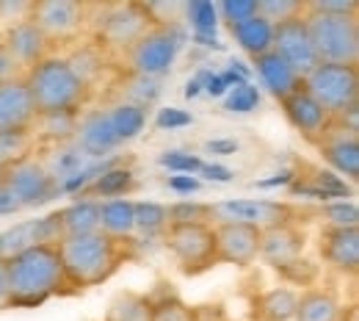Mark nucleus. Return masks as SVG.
<instances>
[{"label": "nucleus", "mask_w": 359, "mask_h": 321, "mask_svg": "<svg viewBox=\"0 0 359 321\" xmlns=\"http://www.w3.org/2000/svg\"><path fill=\"white\" fill-rule=\"evenodd\" d=\"M149 321H199V310L182 302L180 296H166V299L152 302Z\"/></svg>", "instance_id": "33"}, {"label": "nucleus", "mask_w": 359, "mask_h": 321, "mask_svg": "<svg viewBox=\"0 0 359 321\" xmlns=\"http://www.w3.org/2000/svg\"><path fill=\"white\" fill-rule=\"evenodd\" d=\"M36 111L25 89V81L0 84V136L3 133H28L34 128Z\"/></svg>", "instance_id": "20"}, {"label": "nucleus", "mask_w": 359, "mask_h": 321, "mask_svg": "<svg viewBox=\"0 0 359 321\" xmlns=\"http://www.w3.org/2000/svg\"><path fill=\"white\" fill-rule=\"evenodd\" d=\"M304 247H307V232L302 225H279V228L263 230L260 258L273 272H282L290 263L304 258Z\"/></svg>", "instance_id": "16"}, {"label": "nucleus", "mask_w": 359, "mask_h": 321, "mask_svg": "<svg viewBox=\"0 0 359 321\" xmlns=\"http://www.w3.org/2000/svg\"><path fill=\"white\" fill-rule=\"evenodd\" d=\"M279 105H282L287 122L302 133V138H304L307 144H313V147L320 141V136L326 133V128L332 125V114H326L304 86L296 89L290 97H285Z\"/></svg>", "instance_id": "18"}, {"label": "nucleus", "mask_w": 359, "mask_h": 321, "mask_svg": "<svg viewBox=\"0 0 359 321\" xmlns=\"http://www.w3.org/2000/svg\"><path fill=\"white\" fill-rule=\"evenodd\" d=\"M320 261L337 275H357L359 228H323L318 235Z\"/></svg>", "instance_id": "15"}, {"label": "nucleus", "mask_w": 359, "mask_h": 321, "mask_svg": "<svg viewBox=\"0 0 359 321\" xmlns=\"http://www.w3.org/2000/svg\"><path fill=\"white\" fill-rule=\"evenodd\" d=\"M78 119L81 114H39L34 119V141H50V144H61L67 138L75 136V128H78Z\"/></svg>", "instance_id": "28"}, {"label": "nucleus", "mask_w": 359, "mask_h": 321, "mask_svg": "<svg viewBox=\"0 0 359 321\" xmlns=\"http://www.w3.org/2000/svg\"><path fill=\"white\" fill-rule=\"evenodd\" d=\"M0 258H3V232H0Z\"/></svg>", "instance_id": "44"}, {"label": "nucleus", "mask_w": 359, "mask_h": 321, "mask_svg": "<svg viewBox=\"0 0 359 321\" xmlns=\"http://www.w3.org/2000/svg\"><path fill=\"white\" fill-rule=\"evenodd\" d=\"M58 191L55 175L36 152L0 169V194L11 208H39Z\"/></svg>", "instance_id": "8"}, {"label": "nucleus", "mask_w": 359, "mask_h": 321, "mask_svg": "<svg viewBox=\"0 0 359 321\" xmlns=\"http://www.w3.org/2000/svg\"><path fill=\"white\" fill-rule=\"evenodd\" d=\"M25 89L31 105L39 114H81L94 94L83 86V81L72 72L64 55H47L36 67L25 72Z\"/></svg>", "instance_id": "3"}, {"label": "nucleus", "mask_w": 359, "mask_h": 321, "mask_svg": "<svg viewBox=\"0 0 359 321\" xmlns=\"http://www.w3.org/2000/svg\"><path fill=\"white\" fill-rule=\"evenodd\" d=\"M302 86L313 94V100L326 114L334 117L359 103V70L348 64L320 61L302 78Z\"/></svg>", "instance_id": "11"}, {"label": "nucleus", "mask_w": 359, "mask_h": 321, "mask_svg": "<svg viewBox=\"0 0 359 321\" xmlns=\"http://www.w3.org/2000/svg\"><path fill=\"white\" fill-rule=\"evenodd\" d=\"M31 6H34V0H0V31L28 20Z\"/></svg>", "instance_id": "37"}, {"label": "nucleus", "mask_w": 359, "mask_h": 321, "mask_svg": "<svg viewBox=\"0 0 359 321\" xmlns=\"http://www.w3.org/2000/svg\"><path fill=\"white\" fill-rule=\"evenodd\" d=\"M313 211L285 199H224L210 202V225H249L260 232L279 225H302Z\"/></svg>", "instance_id": "7"}, {"label": "nucleus", "mask_w": 359, "mask_h": 321, "mask_svg": "<svg viewBox=\"0 0 359 321\" xmlns=\"http://www.w3.org/2000/svg\"><path fill=\"white\" fill-rule=\"evenodd\" d=\"M271 50L282 61H287L302 78L313 67L320 64L318 55H315V47H313V39H310V31H307V22H304V14L302 17H293L287 22L273 25V45H271Z\"/></svg>", "instance_id": "13"}, {"label": "nucleus", "mask_w": 359, "mask_h": 321, "mask_svg": "<svg viewBox=\"0 0 359 321\" xmlns=\"http://www.w3.org/2000/svg\"><path fill=\"white\" fill-rule=\"evenodd\" d=\"M255 70H257L263 86L271 92V97H276L279 103L285 97H290L296 89H302V75L287 61H282L273 50L260 55V58H255Z\"/></svg>", "instance_id": "22"}, {"label": "nucleus", "mask_w": 359, "mask_h": 321, "mask_svg": "<svg viewBox=\"0 0 359 321\" xmlns=\"http://www.w3.org/2000/svg\"><path fill=\"white\" fill-rule=\"evenodd\" d=\"M36 152V141H34V133H3L0 136V169Z\"/></svg>", "instance_id": "35"}, {"label": "nucleus", "mask_w": 359, "mask_h": 321, "mask_svg": "<svg viewBox=\"0 0 359 321\" xmlns=\"http://www.w3.org/2000/svg\"><path fill=\"white\" fill-rule=\"evenodd\" d=\"M307 11H320V14H357V0H310Z\"/></svg>", "instance_id": "40"}, {"label": "nucleus", "mask_w": 359, "mask_h": 321, "mask_svg": "<svg viewBox=\"0 0 359 321\" xmlns=\"http://www.w3.org/2000/svg\"><path fill=\"white\" fill-rule=\"evenodd\" d=\"M133 214H135V232H144V235H163L166 228H169L166 205H158V202H135Z\"/></svg>", "instance_id": "31"}, {"label": "nucleus", "mask_w": 359, "mask_h": 321, "mask_svg": "<svg viewBox=\"0 0 359 321\" xmlns=\"http://www.w3.org/2000/svg\"><path fill=\"white\" fill-rule=\"evenodd\" d=\"M229 34H232V39L238 42V47L252 61L271 53V45H273V25H271L269 20H263L257 11L252 17L235 22V25H229Z\"/></svg>", "instance_id": "23"}, {"label": "nucleus", "mask_w": 359, "mask_h": 321, "mask_svg": "<svg viewBox=\"0 0 359 321\" xmlns=\"http://www.w3.org/2000/svg\"><path fill=\"white\" fill-rule=\"evenodd\" d=\"M28 20L42 31L50 50L78 45L89 31V6L81 0H34Z\"/></svg>", "instance_id": "10"}, {"label": "nucleus", "mask_w": 359, "mask_h": 321, "mask_svg": "<svg viewBox=\"0 0 359 321\" xmlns=\"http://www.w3.org/2000/svg\"><path fill=\"white\" fill-rule=\"evenodd\" d=\"M279 275L285 277L287 282H293V285H310L315 277H318V266H315V263H310L307 258H302V261L290 263L287 269H282Z\"/></svg>", "instance_id": "39"}, {"label": "nucleus", "mask_w": 359, "mask_h": 321, "mask_svg": "<svg viewBox=\"0 0 359 321\" xmlns=\"http://www.w3.org/2000/svg\"><path fill=\"white\" fill-rule=\"evenodd\" d=\"M315 147L334 172H340L348 181L359 178V133L332 122Z\"/></svg>", "instance_id": "17"}, {"label": "nucleus", "mask_w": 359, "mask_h": 321, "mask_svg": "<svg viewBox=\"0 0 359 321\" xmlns=\"http://www.w3.org/2000/svg\"><path fill=\"white\" fill-rule=\"evenodd\" d=\"M152 299L135 291H122L111 299L102 321H149Z\"/></svg>", "instance_id": "29"}, {"label": "nucleus", "mask_w": 359, "mask_h": 321, "mask_svg": "<svg viewBox=\"0 0 359 321\" xmlns=\"http://www.w3.org/2000/svg\"><path fill=\"white\" fill-rule=\"evenodd\" d=\"M216 235V258L219 266L249 269L260 258V238L263 232L249 225H213Z\"/></svg>", "instance_id": "14"}, {"label": "nucleus", "mask_w": 359, "mask_h": 321, "mask_svg": "<svg viewBox=\"0 0 359 321\" xmlns=\"http://www.w3.org/2000/svg\"><path fill=\"white\" fill-rule=\"evenodd\" d=\"M67 64L72 67V72L83 81V86L91 94L97 92L100 86H105V78L111 72V58L94 45V42H83V45H75L67 55Z\"/></svg>", "instance_id": "21"}, {"label": "nucleus", "mask_w": 359, "mask_h": 321, "mask_svg": "<svg viewBox=\"0 0 359 321\" xmlns=\"http://www.w3.org/2000/svg\"><path fill=\"white\" fill-rule=\"evenodd\" d=\"M161 81L163 78H144V75H130L122 72V78L111 86L114 89V103H125L135 108H149L161 97Z\"/></svg>", "instance_id": "25"}, {"label": "nucleus", "mask_w": 359, "mask_h": 321, "mask_svg": "<svg viewBox=\"0 0 359 321\" xmlns=\"http://www.w3.org/2000/svg\"><path fill=\"white\" fill-rule=\"evenodd\" d=\"M307 11L304 0H257V14L263 20H269L271 25L287 22L293 17H302Z\"/></svg>", "instance_id": "34"}, {"label": "nucleus", "mask_w": 359, "mask_h": 321, "mask_svg": "<svg viewBox=\"0 0 359 321\" xmlns=\"http://www.w3.org/2000/svg\"><path fill=\"white\" fill-rule=\"evenodd\" d=\"M20 78H25V70L11 58V53H8L6 47L0 45V84H6V81H20Z\"/></svg>", "instance_id": "41"}, {"label": "nucleus", "mask_w": 359, "mask_h": 321, "mask_svg": "<svg viewBox=\"0 0 359 321\" xmlns=\"http://www.w3.org/2000/svg\"><path fill=\"white\" fill-rule=\"evenodd\" d=\"M180 275L196 277L219 266L213 225H172L161 235Z\"/></svg>", "instance_id": "9"}, {"label": "nucleus", "mask_w": 359, "mask_h": 321, "mask_svg": "<svg viewBox=\"0 0 359 321\" xmlns=\"http://www.w3.org/2000/svg\"><path fill=\"white\" fill-rule=\"evenodd\" d=\"M3 39L0 45L11 53V58L28 72L31 67H36L39 61H45L47 55H53V50L47 45V39L42 37V31L31 22V20H22L6 31H0Z\"/></svg>", "instance_id": "19"}, {"label": "nucleus", "mask_w": 359, "mask_h": 321, "mask_svg": "<svg viewBox=\"0 0 359 321\" xmlns=\"http://www.w3.org/2000/svg\"><path fill=\"white\" fill-rule=\"evenodd\" d=\"M58 232L64 235H83L100 230V199H81L61 211H55Z\"/></svg>", "instance_id": "26"}, {"label": "nucleus", "mask_w": 359, "mask_h": 321, "mask_svg": "<svg viewBox=\"0 0 359 321\" xmlns=\"http://www.w3.org/2000/svg\"><path fill=\"white\" fill-rule=\"evenodd\" d=\"M315 216H320L323 228H359V211L351 202H334V205H323L320 211H313Z\"/></svg>", "instance_id": "36"}, {"label": "nucleus", "mask_w": 359, "mask_h": 321, "mask_svg": "<svg viewBox=\"0 0 359 321\" xmlns=\"http://www.w3.org/2000/svg\"><path fill=\"white\" fill-rule=\"evenodd\" d=\"M304 22L313 39L318 61L326 64H359V17L357 14H320L304 11Z\"/></svg>", "instance_id": "6"}, {"label": "nucleus", "mask_w": 359, "mask_h": 321, "mask_svg": "<svg viewBox=\"0 0 359 321\" xmlns=\"http://www.w3.org/2000/svg\"><path fill=\"white\" fill-rule=\"evenodd\" d=\"M130 199H100V230L114 238H135V214Z\"/></svg>", "instance_id": "27"}, {"label": "nucleus", "mask_w": 359, "mask_h": 321, "mask_svg": "<svg viewBox=\"0 0 359 321\" xmlns=\"http://www.w3.org/2000/svg\"><path fill=\"white\" fill-rule=\"evenodd\" d=\"M158 22L152 20L147 3L128 0V3H108V6H89V42L100 47L111 61L122 58L130 47Z\"/></svg>", "instance_id": "4"}, {"label": "nucleus", "mask_w": 359, "mask_h": 321, "mask_svg": "<svg viewBox=\"0 0 359 321\" xmlns=\"http://www.w3.org/2000/svg\"><path fill=\"white\" fill-rule=\"evenodd\" d=\"M0 310H8V282H6V258H0Z\"/></svg>", "instance_id": "43"}, {"label": "nucleus", "mask_w": 359, "mask_h": 321, "mask_svg": "<svg viewBox=\"0 0 359 321\" xmlns=\"http://www.w3.org/2000/svg\"><path fill=\"white\" fill-rule=\"evenodd\" d=\"M67 285L75 291L108 282L135 255V238H114L102 230L83 235H64L55 241Z\"/></svg>", "instance_id": "1"}, {"label": "nucleus", "mask_w": 359, "mask_h": 321, "mask_svg": "<svg viewBox=\"0 0 359 321\" xmlns=\"http://www.w3.org/2000/svg\"><path fill=\"white\" fill-rule=\"evenodd\" d=\"M6 282H8V308L31 310L47 299L64 294L67 277L55 244H31L6 258Z\"/></svg>", "instance_id": "2"}, {"label": "nucleus", "mask_w": 359, "mask_h": 321, "mask_svg": "<svg viewBox=\"0 0 359 321\" xmlns=\"http://www.w3.org/2000/svg\"><path fill=\"white\" fill-rule=\"evenodd\" d=\"M332 122H334V125H340V128H348V131L359 133V103L357 105H348V108H346V111H340V114H334V117H332Z\"/></svg>", "instance_id": "42"}, {"label": "nucleus", "mask_w": 359, "mask_h": 321, "mask_svg": "<svg viewBox=\"0 0 359 321\" xmlns=\"http://www.w3.org/2000/svg\"><path fill=\"white\" fill-rule=\"evenodd\" d=\"M0 39H3V34H0Z\"/></svg>", "instance_id": "45"}, {"label": "nucleus", "mask_w": 359, "mask_h": 321, "mask_svg": "<svg viewBox=\"0 0 359 321\" xmlns=\"http://www.w3.org/2000/svg\"><path fill=\"white\" fill-rule=\"evenodd\" d=\"M180 31L177 25H155L149 28L125 55L122 64H128L125 72L144 75V78H163L180 53Z\"/></svg>", "instance_id": "12"}, {"label": "nucleus", "mask_w": 359, "mask_h": 321, "mask_svg": "<svg viewBox=\"0 0 359 321\" xmlns=\"http://www.w3.org/2000/svg\"><path fill=\"white\" fill-rule=\"evenodd\" d=\"M255 11H257V0H224L219 6V14L226 22V28L241 22V20H246V17H252Z\"/></svg>", "instance_id": "38"}, {"label": "nucleus", "mask_w": 359, "mask_h": 321, "mask_svg": "<svg viewBox=\"0 0 359 321\" xmlns=\"http://www.w3.org/2000/svg\"><path fill=\"white\" fill-rule=\"evenodd\" d=\"M144 125H147L144 108L111 103L105 108H94V111L81 114L72 141L86 155H108L116 147H122L125 141L138 136L144 131Z\"/></svg>", "instance_id": "5"}, {"label": "nucleus", "mask_w": 359, "mask_h": 321, "mask_svg": "<svg viewBox=\"0 0 359 321\" xmlns=\"http://www.w3.org/2000/svg\"><path fill=\"white\" fill-rule=\"evenodd\" d=\"M299 294L293 288H271L257 299V310L263 321H293Z\"/></svg>", "instance_id": "30"}, {"label": "nucleus", "mask_w": 359, "mask_h": 321, "mask_svg": "<svg viewBox=\"0 0 359 321\" xmlns=\"http://www.w3.org/2000/svg\"><path fill=\"white\" fill-rule=\"evenodd\" d=\"M343 313L346 310L332 291L307 288L304 294H299L293 321H343Z\"/></svg>", "instance_id": "24"}, {"label": "nucleus", "mask_w": 359, "mask_h": 321, "mask_svg": "<svg viewBox=\"0 0 359 321\" xmlns=\"http://www.w3.org/2000/svg\"><path fill=\"white\" fill-rule=\"evenodd\" d=\"M166 219L172 225H210V202H175L166 205Z\"/></svg>", "instance_id": "32"}]
</instances>
